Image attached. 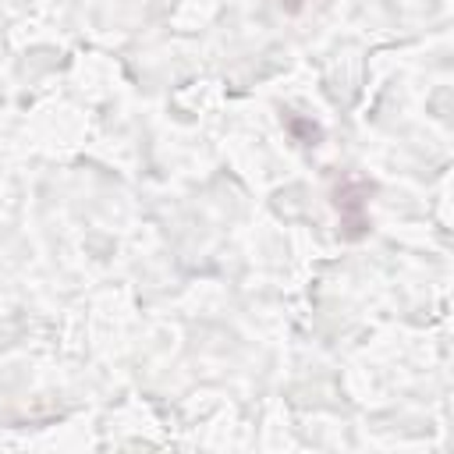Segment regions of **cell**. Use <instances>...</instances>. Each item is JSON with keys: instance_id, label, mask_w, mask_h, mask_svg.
Listing matches in <instances>:
<instances>
[{"instance_id": "6da1fadb", "label": "cell", "mask_w": 454, "mask_h": 454, "mask_svg": "<svg viewBox=\"0 0 454 454\" xmlns=\"http://www.w3.org/2000/svg\"><path fill=\"white\" fill-rule=\"evenodd\" d=\"M369 195H372V184L358 174H344L333 181L330 202L340 216V234L348 241H358L362 234H369Z\"/></svg>"}, {"instance_id": "7a4b0ae2", "label": "cell", "mask_w": 454, "mask_h": 454, "mask_svg": "<svg viewBox=\"0 0 454 454\" xmlns=\"http://www.w3.org/2000/svg\"><path fill=\"white\" fill-rule=\"evenodd\" d=\"M280 7H284V11H298V7H301V0H280Z\"/></svg>"}]
</instances>
